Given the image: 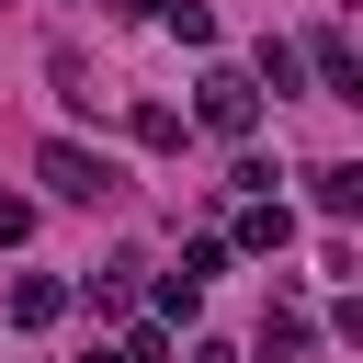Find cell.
Here are the masks:
<instances>
[{"label":"cell","mask_w":363,"mask_h":363,"mask_svg":"<svg viewBox=\"0 0 363 363\" xmlns=\"http://www.w3.org/2000/svg\"><path fill=\"white\" fill-rule=\"evenodd\" d=\"M306 329H318V318H306V306H295V295H284V306H272V318H261V352H306Z\"/></svg>","instance_id":"obj_7"},{"label":"cell","mask_w":363,"mask_h":363,"mask_svg":"<svg viewBox=\"0 0 363 363\" xmlns=\"http://www.w3.org/2000/svg\"><path fill=\"white\" fill-rule=\"evenodd\" d=\"M318 68H329V102H363V68H352L340 34H318Z\"/></svg>","instance_id":"obj_5"},{"label":"cell","mask_w":363,"mask_h":363,"mask_svg":"<svg viewBox=\"0 0 363 363\" xmlns=\"http://www.w3.org/2000/svg\"><path fill=\"white\" fill-rule=\"evenodd\" d=\"M34 170H45V193H57V204H113V193H125V170H113L102 147H68V136H57Z\"/></svg>","instance_id":"obj_1"},{"label":"cell","mask_w":363,"mask_h":363,"mask_svg":"<svg viewBox=\"0 0 363 363\" xmlns=\"http://www.w3.org/2000/svg\"><path fill=\"white\" fill-rule=\"evenodd\" d=\"M159 11H170V34H182V45H216V11H204V0H159Z\"/></svg>","instance_id":"obj_8"},{"label":"cell","mask_w":363,"mask_h":363,"mask_svg":"<svg viewBox=\"0 0 363 363\" xmlns=\"http://www.w3.org/2000/svg\"><path fill=\"white\" fill-rule=\"evenodd\" d=\"M318 216H363V159H340V170H318Z\"/></svg>","instance_id":"obj_4"},{"label":"cell","mask_w":363,"mask_h":363,"mask_svg":"<svg viewBox=\"0 0 363 363\" xmlns=\"http://www.w3.org/2000/svg\"><path fill=\"white\" fill-rule=\"evenodd\" d=\"M193 113H204L216 136H250V125H261V79H250V68H204V91H193Z\"/></svg>","instance_id":"obj_2"},{"label":"cell","mask_w":363,"mask_h":363,"mask_svg":"<svg viewBox=\"0 0 363 363\" xmlns=\"http://www.w3.org/2000/svg\"><path fill=\"white\" fill-rule=\"evenodd\" d=\"M91 363H136V352H91Z\"/></svg>","instance_id":"obj_10"},{"label":"cell","mask_w":363,"mask_h":363,"mask_svg":"<svg viewBox=\"0 0 363 363\" xmlns=\"http://www.w3.org/2000/svg\"><path fill=\"white\" fill-rule=\"evenodd\" d=\"M284 238H295L284 204H250V216H238V250H284Z\"/></svg>","instance_id":"obj_6"},{"label":"cell","mask_w":363,"mask_h":363,"mask_svg":"<svg viewBox=\"0 0 363 363\" xmlns=\"http://www.w3.org/2000/svg\"><path fill=\"white\" fill-rule=\"evenodd\" d=\"M57 306H68V295H57L45 272H23V284H11V329H57Z\"/></svg>","instance_id":"obj_3"},{"label":"cell","mask_w":363,"mask_h":363,"mask_svg":"<svg viewBox=\"0 0 363 363\" xmlns=\"http://www.w3.org/2000/svg\"><path fill=\"white\" fill-rule=\"evenodd\" d=\"M352 11H363V0H352Z\"/></svg>","instance_id":"obj_11"},{"label":"cell","mask_w":363,"mask_h":363,"mask_svg":"<svg viewBox=\"0 0 363 363\" xmlns=\"http://www.w3.org/2000/svg\"><path fill=\"white\" fill-rule=\"evenodd\" d=\"M23 238H34V204H23V193H0V250H23Z\"/></svg>","instance_id":"obj_9"}]
</instances>
